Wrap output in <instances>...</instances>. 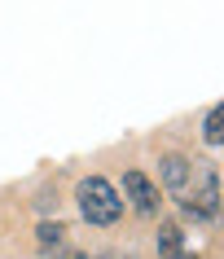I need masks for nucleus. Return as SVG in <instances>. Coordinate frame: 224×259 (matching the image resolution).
<instances>
[{
  "label": "nucleus",
  "instance_id": "obj_4",
  "mask_svg": "<svg viewBox=\"0 0 224 259\" xmlns=\"http://www.w3.org/2000/svg\"><path fill=\"white\" fill-rule=\"evenodd\" d=\"M189 176H194V158H185V154H163L158 158V180L171 198H181L189 189Z\"/></svg>",
  "mask_w": 224,
  "mask_h": 259
},
{
  "label": "nucleus",
  "instance_id": "obj_8",
  "mask_svg": "<svg viewBox=\"0 0 224 259\" xmlns=\"http://www.w3.org/2000/svg\"><path fill=\"white\" fill-rule=\"evenodd\" d=\"M93 259H132V255H93Z\"/></svg>",
  "mask_w": 224,
  "mask_h": 259
},
{
  "label": "nucleus",
  "instance_id": "obj_2",
  "mask_svg": "<svg viewBox=\"0 0 224 259\" xmlns=\"http://www.w3.org/2000/svg\"><path fill=\"white\" fill-rule=\"evenodd\" d=\"M220 171L207 163V158H194V176H189V189L176 198L181 202V211L189 220H198V224H207V220L220 215Z\"/></svg>",
  "mask_w": 224,
  "mask_h": 259
},
{
  "label": "nucleus",
  "instance_id": "obj_3",
  "mask_svg": "<svg viewBox=\"0 0 224 259\" xmlns=\"http://www.w3.org/2000/svg\"><path fill=\"white\" fill-rule=\"evenodd\" d=\"M119 193H123V206H132L137 215H158V202H163V198H158V185L145 176V171H137V167L123 171V189Z\"/></svg>",
  "mask_w": 224,
  "mask_h": 259
},
{
  "label": "nucleus",
  "instance_id": "obj_5",
  "mask_svg": "<svg viewBox=\"0 0 224 259\" xmlns=\"http://www.w3.org/2000/svg\"><path fill=\"white\" fill-rule=\"evenodd\" d=\"M154 246H158V255H163V259H185V233L176 229V224H158Z\"/></svg>",
  "mask_w": 224,
  "mask_h": 259
},
{
  "label": "nucleus",
  "instance_id": "obj_1",
  "mask_svg": "<svg viewBox=\"0 0 224 259\" xmlns=\"http://www.w3.org/2000/svg\"><path fill=\"white\" fill-rule=\"evenodd\" d=\"M75 206H79V215H84L88 224L110 229L114 220L123 215V193L114 189L106 176H84L75 185Z\"/></svg>",
  "mask_w": 224,
  "mask_h": 259
},
{
  "label": "nucleus",
  "instance_id": "obj_7",
  "mask_svg": "<svg viewBox=\"0 0 224 259\" xmlns=\"http://www.w3.org/2000/svg\"><path fill=\"white\" fill-rule=\"evenodd\" d=\"M35 242L44 246V250H62V246H66V224H49V220H44L40 229H35Z\"/></svg>",
  "mask_w": 224,
  "mask_h": 259
},
{
  "label": "nucleus",
  "instance_id": "obj_6",
  "mask_svg": "<svg viewBox=\"0 0 224 259\" xmlns=\"http://www.w3.org/2000/svg\"><path fill=\"white\" fill-rule=\"evenodd\" d=\"M202 141H207L211 150H224V101L207 110V119H202Z\"/></svg>",
  "mask_w": 224,
  "mask_h": 259
}]
</instances>
